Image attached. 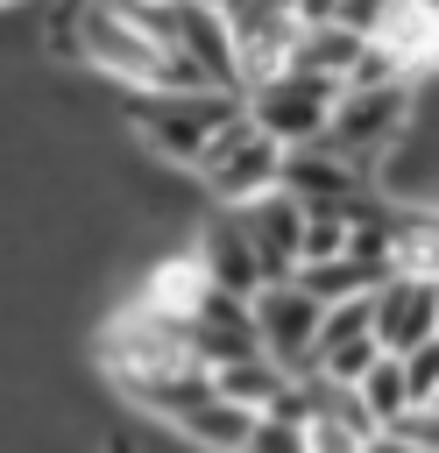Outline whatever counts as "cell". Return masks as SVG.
Segmentation results:
<instances>
[{"label": "cell", "instance_id": "1", "mask_svg": "<svg viewBox=\"0 0 439 453\" xmlns=\"http://www.w3.org/2000/svg\"><path fill=\"white\" fill-rule=\"evenodd\" d=\"M241 113H248V106H241L234 92H191V99H142V92H135L127 127H135V142H142L156 163H170V170H198L205 142H212L220 127H234Z\"/></svg>", "mask_w": 439, "mask_h": 453}, {"label": "cell", "instance_id": "2", "mask_svg": "<svg viewBox=\"0 0 439 453\" xmlns=\"http://www.w3.org/2000/svg\"><path fill=\"white\" fill-rule=\"evenodd\" d=\"M198 184H205V198L212 205H227V212H241V205H255L262 191H276L283 184V149L241 113L234 127H220L212 142H205V156H198V170H191Z\"/></svg>", "mask_w": 439, "mask_h": 453}, {"label": "cell", "instance_id": "3", "mask_svg": "<svg viewBox=\"0 0 439 453\" xmlns=\"http://www.w3.org/2000/svg\"><path fill=\"white\" fill-rule=\"evenodd\" d=\"M99 368H106L113 382H142V375L198 368V354H191V333H184V326L127 304V311H113V319L99 326Z\"/></svg>", "mask_w": 439, "mask_h": 453}, {"label": "cell", "instance_id": "4", "mask_svg": "<svg viewBox=\"0 0 439 453\" xmlns=\"http://www.w3.org/2000/svg\"><path fill=\"white\" fill-rule=\"evenodd\" d=\"M241 106H248V120L290 156V149L326 142V120H333V106H340V85H333V78H312V71H283V78L255 85Z\"/></svg>", "mask_w": 439, "mask_h": 453}, {"label": "cell", "instance_id": "5", "mask_svg": "<svg viewBox=\"0 0 439 453\" xmlns=\"http://www.w3.org/2000/svg\"><path fill=\"white\" fill-rule=\"evenodd\" d=\"M411 127V85H375V92H340L333 120H326V149L347 156L361 177H375V163L404 142Z\"/></svg>", "mask_w": 439, "mask_h": 453}, {"label": "cell", "instance_id": "6", "mask_svg": "<svg viewBox=\"0 0 439 453\" xmlns=\"http://www.w3.org/2000/svg\"><path fill=\"white\" fill-rule=\"evenodd\" d=\"M319 311L326 304H312L297 283H262L255 297H248V319H255V340H262V354L290 375V382H304L312 375V340H319Z\"/></svg>", "mask_w": 439, "mask_h": 453}, {"label": "cell", "instance_id": "7", "mask_svg": "<svg viewBox=\"0 0 439 453\" xmlns=\"http://www.w3.org/2000/svg\"><path fill=\"white\" fill-rule=\"evenodd\" d=\"M156 35L142 28V21H127V14H113V7H92V0H78V57H92L106 78H120L127 92H142V78H149V64H156Z\"/></svg>", "mask_w": 439, "mask_h": 453}, {"label": "cell", "instance_id": "8", "mask_svg": "<svg viewBox=\"0 0 439 453\" xmlns=\"http://www.w3.org/2000/svg\"><path fill=\"white\" fill-rule=\"evenodd\" d=\"M368 319H375V347L382 354H411V347L439 340V283H425V276H382L368 290Z\"/></svg>", "mask_w": 439, "mask_h": 453}, {"label": "cell", "instance_id": "9", "mask_svg": "<svg viewBox=\"0 0 439 453\" xmlns=\"http://www.w3.org/2000/svg\"><path fill=\"white\" fill-rule=\"evenodd\" d=\"M234 219H241V234H248V248L262 262V283H290L297 276V241H304V205L276 184L255 205H241Z\"/></svg>", "mask_w": 439, "mask_h": 453}, {"label": "cell", "instance_id": "10", "mask_svg": "<svg viewBox=\"0 0 439 453\" xmlns=\"http://www.w3.org/2000/svg\"><path fill=\"white\" fill-rule=\"evenodd\" d=\"M205 297H212V276H205V262H198L191 248L156 255V262L142 269V290H135L142 311H156V319H170V326H184V333H191V319L205 311Z\"/></svg>", "mask_w": 439, "mask_h": 453}, {"label": "cell", "instance_id": "11", "mask_svg": "<svg viewBox=\"0 0 439 453\" xmlns=\"http://www.w3.org/2000/svg\"><path fill=\"white\" fill-rule=\"evenodd\" d=\"M368 50H382L404 78H425L439 57V0H389L368 21Z\"/></svg>", "mask_w": 439, "mask_h": 453}, {"label": "cell", "instance_id": "12", "mask_svg": "<svg viewBox=\"0 0 439 453\" xmlns=\"http://www.w3.org/2000/svg\"><path fill=\"white\" fill-rule=\"evenodd\" d=\"M191 255L205 262L212 290H227V297H255V290H262V262H255V248H248V234H241V219H234L227 205L198 219V241H191Z\"/></svg>", "mask_w": 439, "mask_h": 453}, {"label": "cell", "instance_id": "13", "mask_svg": "<svg viewBox=\"0 0 439 453\" xmlns=\"http://www.w3.org/2000/svg\"><path fill=\"white\" fill-rule=\"evenodd\" d=\"M283 191L297 205H347L354 191H368V177L347 156H333L326 142H312V149H290L283 156Z\"/></svg>", "mask_w": 439, "mask_h": 453}, {"label": "cell", "instance_id": "14", "mask_svg": "<svg viewBox=\"0 0 439 453\" xmlns=\"http://www.w3.org/2000/svg\"><path fill=\"white\" fill-rule=\"evenodd\" d=\"M191 453H241L248 446V432H255V411H241V403H227L220 389L198 403V411H184L177 425H170Z\"/></svg>", "mask_w": 439, "mask_h": 453}, {"label": "cell", "instance_id": "15", "mask_svg": "<svg viewBox=\"0 0 439 453\" xmlns=\"http://www.w3.org/2000/svg\"><path fill=\"white\" fill-rule=\"evenodd\" d=\"M120 396H127L135 411H149V418L177 425L184 411H198V403L212 396V375H205V368H177V375H142V382H120Z\"/></svg>", "mask_w": 439, "mask_h": 453}, {"label": "cell", "instance_id": "16", "mask_svg": "<svg viewBox=\"0 0 439 453\" xmlns=\"http://www.w3.org/2000/svg\"><path fill=\"white\" fill-rule=\"evenodd\" d=\"M361 42H368V35H354V28H340V21H319V28H304V35H297L290 71H312V78H333V85H340V78L354 71Z\"/></svg>", "mask_w": 439, "mask_h": 453}, {"label": "cell", "instance_id": "17", "mask_svg": "<svg viewBox=\"0 0 439 453\" xmlns=\"http://www.w3.org/2000/svg\"><path fill=\"white\" fill-rule=\"evenodd\" d=\"M205 375H212V389H220L227 403H241V411H255V418H262V411H269V396L290 382L269 354H248V361H227V368H205Z\"/></svg>", "mask_w": 439, "mask_h": 453}, {"label": "cell", "instance_id": "18", "mask_svg": "<svg viewBox=\"0 0 439 453\" xmlns=\"http://www.w3.org/2000/svg\"><path fill=\"white\" fill-rule=\"evenodd\" d=\"M290 283H297L312 304H340V297H368L382 276H375V269H361V262H347V255H333V262H304Z\"/></svg>", "mask_w": 439, "mask_h": 453}, {"label": "cell", "instance_id": "19", "mask_svg": "<svg viewBox=\"0 0 439 453\" xmlns=\"http://www.w3.org/2000/svg\"><path fill=\"white\" fill-rule=\"evenodd\" d=\"M354 396H361V411H368V418L389 432V425L411 411V396H404V361H397V354H382V361H375V368L354 382Z\"/></svg>", "mask_w": 439, "mask_h": 453}, {"label": "cell", "instance_id": "20", "mask_svg": "<svg viewBox=\"0 0 439 453\" xmlns=\"http://www.w3.org/2000/svg\"><path fill=\"white\" fill-rule=\"evenodd\" d=\"M333 255H347V212H340V205H304L297 269H304V262H333Z\"/></svg>", "mask_w": 439, "mask_h": 453}, {"label": "cell", "instance_id": "21", "mask_svg": "<svg viewBox=\"0 0 439 453\" xmlns=\"http://www.w3.org/2000/svg\"><path fill=\"white\" fill-rule=\"evenodd\" d=\"M404 361V396H411V411L418 403H439V340H425V347H411V354H397Z\"/></svg>", "mask_w": 439, "mask_h": 453}, {"label": "cell", "instance_id": "22", "mask_svg": "<svg viewBox=\"0 0 439 453\" xmlns=\"http://www.w3.org/2000/svg\"><path fill=\"white\" fill-rule=\"evenodd\" d=\"M304 453H368V439H361L354 425H340V418L312 411V418H304Z\"/></svg>", "mask_w": 439, "mask_h": 453}, {"label": "cell", "instance_id": "23", "mask_svg": "<svg viewBox=\"0 0 439 453\" xmlns=\"http://www.w3.org/2000/svg\"><path fill=\"white\" fill-rule=\"evenodd\" d=\"M389 439H404V446H418V453H439V403L404 411V418L389 425Z\"/></svg>", "mask_w": 439, "mask_h": 453}, {"label": "cell", "instance_id": "24", "mask_svg": "<svg viewBox=\"0 0 439 453\" xmlns=\"http://www.w3.org/2000/svg\"><path fill=\"white\" fill-rule=\"evenodd\" d=\"M241 453H304V425H276V418H255L248 446Z\"/></svg>", "mask_w": 439, "mask_h": 453}, {"label": "cell", "instance_id": "25", "mask_svg": "<svg viewBox=\"0 0 439 453\" xmlns=\"http://www.w3.org/2000/svg\"><path fill=\"white\" fill-rule=\"evenodd\" d=\"M99 453H142V446H135L127 432H106V439H99Z\"/></svg>", "mask_w": 439, "mask_h": 453}]
</instances>
